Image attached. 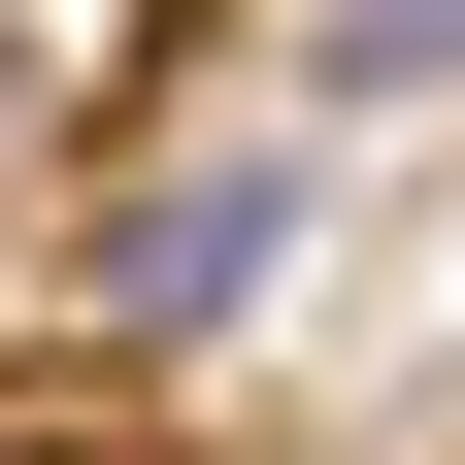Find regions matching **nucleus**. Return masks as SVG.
<instances>
[{
    "label": "nucleus",
    "instance_id": "obj_2",
    "mask_svg": "<svg viewBox=\"0 0 465 465\" xmlns=\"http://www.w3.org/2000/svg\"><path fill=\"white\" fill-rule=\"evenodd\" d=\"M465 67V0H332V100H432Z\"/></svg>",
    "mask_w": 465,
    "mask_h": 465
},
{
    "label": "nucleus",
    "instance_id": "obj_1",
    "mask_svg": "<svg viewBox=\"0 0 465 465\" xmlns=\"http://www.w3.org/2000/svg\"><path fill=\"white\" fill-rule=\"evenodd\" d=\"M266 266H300V134H232V166H134V200H100V332H232Z\"/></svg>",
    "mask_w": 465,
    "mask_h": 465
}]
</instances>
